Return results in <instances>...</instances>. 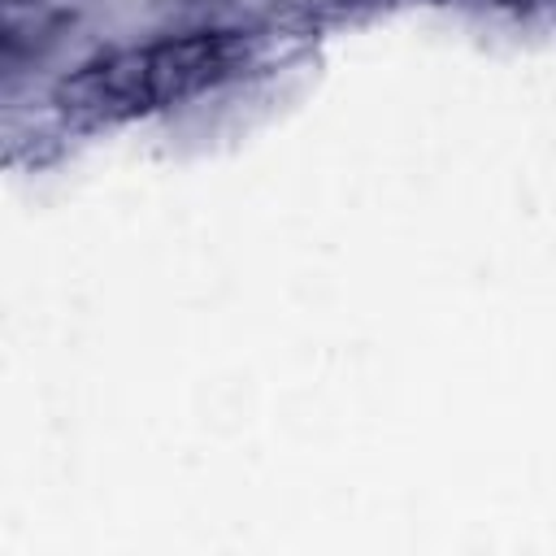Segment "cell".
I'll use <instances>...</instances> for the list:
<instances>
[{
	"label": "cell",
	"mask_w": 556,
	"mask_h": 556,
	"mask_svg": "<svg viewBox=\"0 0 556 556\" xmlns=\"http://www.w3.org/2000/svg\"><path fill=\"white\" fill-rule=\"evenodd\" d=\"M235 39L222 30L169 35L104 52L56 83L52 104L74 122H117L165 109L226 74Z\"/></svg>",
	"instance_id": "obj_1"
},
{
	"label": "cell",
	"mask_w": 556,
	"mask_h": 556,
	"mask_svg": "<svg viewBox=\"0 0 556 556\" xmlns=\"http://www.w3.org/2000/svg\"><path fill=\"white\" fill-rule=\"evenodd\" d=\"M65 26V9L52 0H4L0 9V56L13 70L22 56L43 52Z\"/></svg>",
	"instance_id": "obj_2"
}]
</instances>
